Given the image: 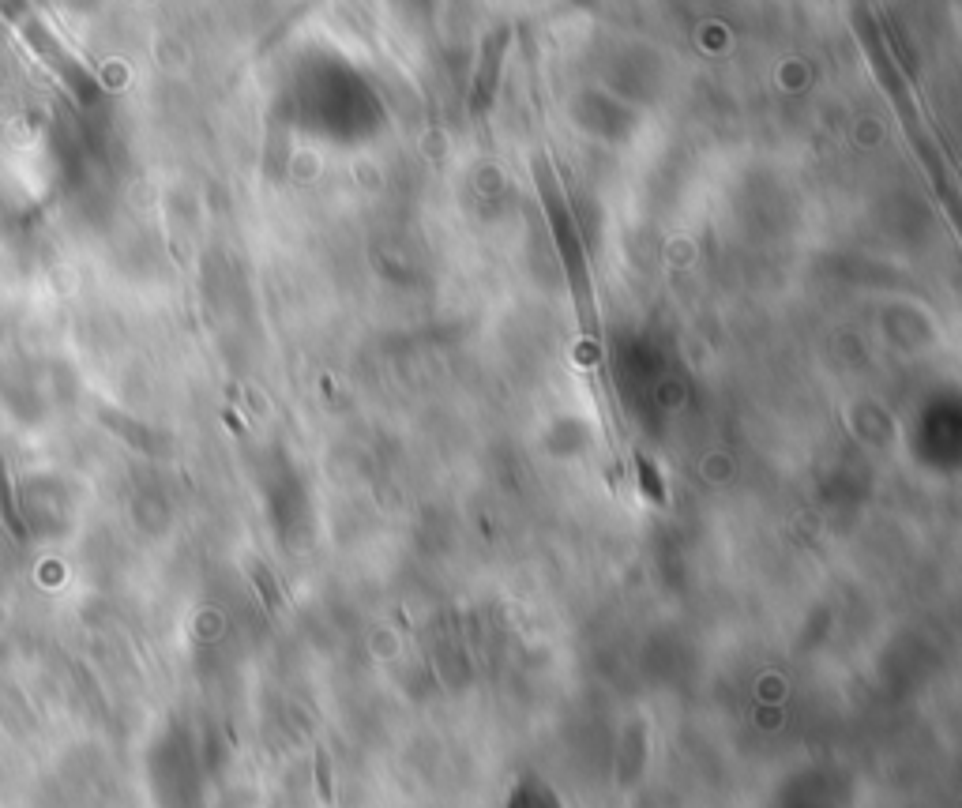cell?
Instances as JSON below:
<instances>
[{
	"instance_id": "6da1fadb",
	"label": "cell",
	"mask_w": 962,
	"mask_h": 808,
	"mask_svg": "<svg viewBox=\"0 0 962 808\" xmlns=\"http://www.w3.org/2000/svg\"><path fill=\"white\" fill-rule=\"evenodd\" d=\"M0 519H4V527L12 530L19 542L27 538V523H23V515H19L16 493H12V482H8V470L4 467H0Z\"/></svg>"
},
{
	"instance_id": "7a4b0ae2",
	"label": "cell",
	"mask_w": 962,
	"mask_h": 808,
	"mask_svg": "<svg viewBox=\"0 0 962 808\" xmlns=\"http://www.w3.org/2000/svg\"><path fill=\"white\" fill-rule=\"evenodd\" d=\"M636 467H639V489H643V497L651 500L654 508H662L666 504V482H662V470L654 467L647 455H636Z\"/></svg>"
},
{
	"instance_id": "3957f363",
	"label": "cell",
	"mask_w": 962,
	"mask_h": 808,
	"mask_svg": "<svg viewBox=\"0 0 962 808\" xmlns=\"http://www.w3.org/2000/svg\"><path fill=\"white\" fill-rule=\"evenodd\" d=\"M316 782H320V797H324L327 805H331V797H335V793H331V778H327V756H324V752L316 756Z\"/></svg>"
}]
</instances>
